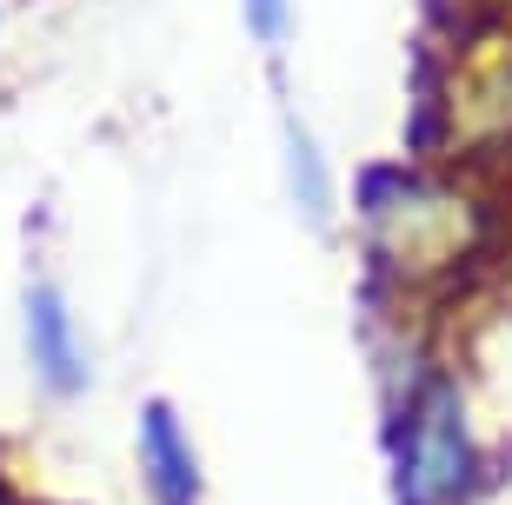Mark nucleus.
<instances>
[{
	"label": "nucleus",
	"instance_id": "f257e3e1",
	"mask_svg": "<svg viewBox=\"0 0 512 505\" xmlns=\"http://www.w3.org/2000/svg\"><path fill=\"white\" fill-rule=\"evenodd\" d=\"M360 233L366 253L393 286H433L473 266L493 240V200L479 173H459L446 160H393L360 173Z\"/></svg>",
	"mask_w": 512,
	"mask_h": 505
},
{
	"label": "nucleus",
	"instance_id": "f03ea898",
	"mask_svg": "<svg viewBox=\"0 0 512 505\" xmlns=\"http://www.w3.org/2000/svg\"><path fill=\"white\" fill-rule=\"evenodd\" d=\"M386 452H393L399 505H473L479 479H486V452L473 439L466 386L453 373H439L433 359L419 366L413 386L393 393Z\"/></svg>",
	"mask_w": 512,
	"mask_h": 505
},
{
	"label": "nucleus",
	"instance_id": "7ed1b4c3",
	"mask_svg": "<svg viewBox=\"0 0 512 505\" xmlns=\"http://www.w3.org/2000/svg\"><path fill=\"white\" fill-rule=\"evenodd\" d=\"M426 147L479 180L512 167V27H466V40L433 80Z\"/></svg>",
	"mask_w": 512,
	"mask_h": 505
},
{
	"label": "nucleus",
	"instance_id": "20e7f679",
	"mask_svg": "<svg viewBox=\"0 0 512 505\" xmlns=\"http://www.w3.org/2000/svg\"><path fill=\"white\" fill-rule=\"evenodd\" d=\"M20 333H27V366H34L40 393L47 399H80L87 379H94V359H87V339H80V319L60 293V280H27L20 293Z\"/></svg>",
	"mask_w": 512,
	"mask_h": 505
},
{
	"label": "nucleus",
	"instance_id": "39448f33",
	"mask_svg": "<svg viewBox=\"0 0 512 505\" xmlns=\"http://www.w3.org/2000/svg\"><path fill=\"white\" fill-rule=\"evenodd\" d=\"M140 479H147L153 505H207V472H200V452H193L187 426L167 399H147L140 406Z\"/></svg>",
	"mask_w": 512,
	"mask_h": 505
},
{
	"label": "nucleus",
	"instance_id": "423d86ee",
	"mask_svg": "<svg viewBox=\"0 0 512 505\" xmlns=\"http://www.w3.org/2000/svg\"><path fill=\"white\" fill-rule=\"evenodd\" d=\"M280 180H286L293 213L306 226H326V213H333V167H326V147L313 140V127L293 107L280 113Z\"/></svg>",
	"mask_w": 512,
	"mask_h": 505
},
{
	"label": "nucleus",
	"instance_id": "0eeeda50",
	"mask_svg": "<svg viewBox=\"0 0 512 505\" xmlns=\"http://www.w3.org/2000/svg\"><path fill=\"white\" fill-rule=\"evenodd\" d=\"M240 20H247V34L260 47H286V34H293V0H240Z\"/></svg>",
	"mask_w": 512,
	"mask_h": 505
},
{
	"label": "nucleus",
	"instance_id": "6e6552de",
	"mask_svg": "<svg viewBox=\"0 0 512 505\" xmlns=\"http://www.w3.org/2000/svg\"><path fill=\"white\" fill-rule=\"evenodd\" d=\"M0 505H20V499H14V486H7V472H0Z\"/></svg>",
	"mask_w": 512,
	"mask_h": 505
}]
</instances>
